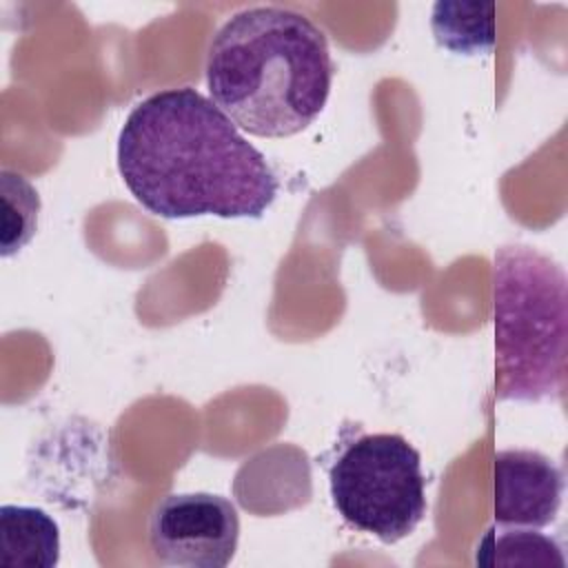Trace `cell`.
I'll use <instances>...</instances> for the list:
<instances>
[{"mask_svg": "<svg viewBox=\"0 0 568 568\" xmlns=\"http://www.w3.org/2000/svg\"><path fill=\"white\" fill-rule=\"evenodd\" d=\"M118 171L149 213L164 220L262 217L280 180L235 122L191 87L138 102L118 133Z\"/></svg>", "mask_w": 568, "mask_h": 568, "instance_id": "6da1fadb", "label": "cell"}, {"mask_svg": "<svg viewBox=\"0 0 568 568\" xmlns=\"http://www.w3.org/2000/svg\"><path fill=\"white\" fill-rule=\"evenodd\" d=\"M211 100L257 138H288L308 129L326 106L333 58L324 31L284 7L233 13L206 51Z\"/></svg>", "mask_w": 568, "mask_h": 568, "instance_id": "7a4b0ae2", "label": "cell"}, {"mask_svg": "<svg viewBox=\"0 0 568 568\" xmlns=\"http://www.w3.org/2000/svg\"><path fill=\"white\" fill-rule=\"evenodd\" d=\"M495 397L559 399L566 386L568 282L564 268L528 244L493 255Z\"/></svg>", "mask_w": 568, "mask_h": 568, "instance_id": "3957f363", "label": "cell"}, {"mask_svg": "<svg viewBox=\"0 0 568 568\" xmlns=\"http://www.w3.org/2000/svg\"><path fill=\"white\" fill-rule=\"evenodd\" d=\"M339 517L384 544L408 537L426 515V477L415 446L397 433H368L342 446L328 466Z\"/></svg>", "mask_w": 568, "mask_h": 568, "instance_id": "277c9868", "label": "cell"}, {"mask_svg": "<svg viewBox=\"0 0 568 568\" xmlns=\"http://www.w3.org/2000/svg\"><path fill=\"white\" fill-rule=\"evenodd\" d=\"M240 541L237 508L213 493H173L151 513L149 544L160 564L224 568Z\"/></svg>", "mask_w": 568, "mask_h": 568, "instance_id": "5b68a950", "label": "cell"}, {"mask_svg": "<svg viewBox=\"0 0 568 568\" xmlns=\"http://www.w3.org/2000/svg\"><path fill=\"white\" fill-rule=\"evenodd\" d=\"M564 497V473L546 455L506 448L495 455L493 517L501 528H544L555 521Z\"/></svg>", "mask_w": 568, "mask_h": 568, "instance_id": "8992f818", "label": "cell"}, {"mask_svg": "<svg viewBox=\"0 0 568 568\" xmlns=\"http://www.w3.org/2000/svg\"><path fill=\"white\" fill-rule=\"evenodd\" d=\"M0 564L18 568H53L60 561V528L36 506L0 508Z\"/></svg>", "mask_w": 568, "mask_h": 568, "instance_id": "52a82bcc", "label": "cell"}, {"mask_svg": "<svg viewBox=\"0 0 568 568\" xmlns=\"http://www.w3.org/2000/svg\"><path fill=\"white\" fill-rule=\"evenodd\" d=\"M475 564L486 568H566L559 544L552 537L537 532L535 528H488L475 550Z\"/></svg>", "mask_w": 568, "mask_h": 568, "instance_id": "ba28073f", "label": "cell"}, {"mask_svg": "<svg viewBox=\"0 0 568 568\" xmlns=\"http://www.w3.org/2000/svg\"><path fill=\"white\" fill-rule=\"evenodd\" d=\"M430 27L439 47L475 55L495 44V4L484 2H437Z\"/></svg>", "mask_w": 568, "mask_h": 568, "instance_id": "9c48e42d", "label": "cell"}, {"mask_svg": "<svg viewBox=\"0 0 568 568\" xmlns=\"http://www.w3.org/2000/svg\"><path fill=\"white\" fill-rule=\"evenodd\" d=\"M2 186V257L18 253L38 229L40 197L33 184L13 171L0 173Z\"/></svg>", "mask_w": 568, "mask_h": 568, "instance_id": "30bf717a", "label": "cell"}]
</instances>
